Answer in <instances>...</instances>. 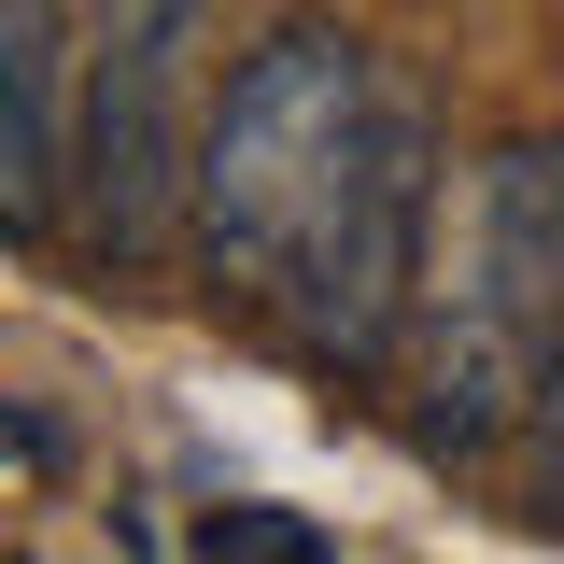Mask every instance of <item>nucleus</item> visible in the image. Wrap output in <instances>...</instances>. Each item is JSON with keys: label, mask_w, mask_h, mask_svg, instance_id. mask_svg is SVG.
Listing matches in <instances>:
<instances>
[{"label": "nucleus", "mask_w": 564, "mask_h": 564, "mask_svg": "<svg viewBox=\"0 0 564 564\" xmlns=\"http://www.w3.org/2000/svg\"><path fill=\"white\" fill-rule=\"evenodd\" d=\"M536 423H551V508H564V339H551V395H536Z\"/></svg>", "instance_id": "nucleus-7"}, {"label": "nucleus", "mask_w": 564, "mask_h": 564, "mask_svg": "<svg viewBox=\"0 0 564 564\" xmlns=\"http://www.w3.org/2000/svg\"><path fill=\"white\" fill-rule=\"evenodd\" d=\"M423 226H437V128H423L410 85H381V128L352 155V198L325 226V254L296 282V352L311 367H339V381H381L423 325Z\"/></svg>", "instance_id": "nucleus-4"}, {"label": "nucleus", "mask_w": 564, "mask_h": 564, "mask_svg": "<svg viewBox=\"0 0 564 564\" xmlns=\"http://www.w3.org/2000/svg\"><path fill=\"white\" fill-rule=\"evenodd\" d=\"M184 564H339V551H325V522H311V508H269V494H226V508H198V536H184Z\"/></svg>", "instance_id": "nucleus-6"}, {"label": "nucleus", "mask_w": 564, "mask_h": 564, "mask_svg": "<svg viewBox=\"0 0 564 564\" xmlns=\"http://www.w3.org/2000/svg\"><path fill=\"white\" fill-rule=\"evenodd\" d=\"M551 339H564V141H508L480 170L452 269H423V325L395 352L423 452H452V466L494 452L551 395Z\"/></svg>", "instance_id": "nucleus-2"}, {"label": "nucleus", "mask_w": 564, "mask_h": 564, "mask_svg": "<svg viewBox=\"0 0 564 564\" xmlns=\"http://www.w3.org/2000/svg\"><path fill=\"white\" fill-rule=\"evenodd\" d=\"M381 128V70L352 29H269L226 70L198 141V198H184V269L226 311H296V282L325 254V226L352 198V155Z\"/></svg>", "instance_id": "nucleus-1"}, {"label": "nucleus", "mask_w": 564, "mask_h": 564, "mask_svg": "<svg viewBox=\"0 0 564 564\" xmlns=\"http://www.w3.org/2000/svg\"><path fill=\"white\" fill-rule=\"evenodd\" d=\"M70 99H85V29L57 0H0V240H43L70 212Z\"/></svg>", "instance_id": "nucleus-5"}, {"label": "nucleus", "mask_w": 564, "mask_h": 564, "mask_svg": "<svg viewBox=\"0 0 564 564\" xmlns=\"http://www.w3.org/2000/svg\"><path fill=\"white\" fill-rule=\"evenodd\" d=\"M212 0H85V99H70V226L99 269H155L184 254V198H198V99Z\"/></svg>", "instance_id": "nucleus-3"}, {"label": "nucleus", "mask_w": 564, "mask_h": 564, "mask_svg": "<svg viewBox=\"0 0 564 564\" xmlns=\"http://www.w3.org/2000/svg\"><path fill=\"white\" fill-rule=\"evenodd\" d=\"M43 452H57L43 423H29V410H0V466H43Z\"/></svg>", "instance_id": "nucleus-8"}]
</instances>
